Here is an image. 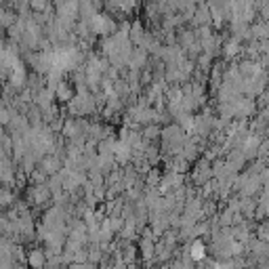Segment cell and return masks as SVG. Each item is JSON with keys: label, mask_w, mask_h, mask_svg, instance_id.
I'll return each mask as SVG.
<instances>
[{"label": "cell", "mask_w": 269, "mask_h": 269, "mask_svg": "<svg viewBox=\"0 0 269 269\" xmlns=\"http://www.w3.org/2000/svg\"><path fill=\"white\" fill-rule=\"evenodd\" d=\"M34 8H44V0H30Z\"/></svg>", "instance_id": "cell-3"}, {"label": "cell", "mask_w": 269, "mask_h": 269, "mask_svg": "<svg viewBox=\"0 0 269 269\" xmlns=\"http://www.w3.org/2000/svg\"><path fill=\"white\" fill-rule=\"evenodd\" d=\"M42 263H44V261H42V255H40V253H38V251L30 255V265H36V267H40Z\"/></svg>", "instance_id": "cell-1"}, {"label": "cell", "mask_w": 269, "mask_h": 269, "mask_svg": "<svg viewBox=\"0 0 269 269\" xmlns=\"http://www.w3.org/2000/svg\"><path fill=\"white\" fill-rule=\"evenodd\" d=\"M202 255H204V248H202L200 244H196V246H194V257H196V259H200Z\"/></svg>", "instance_id": "cell-2"}]
</instances>
